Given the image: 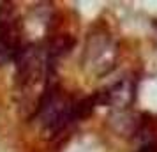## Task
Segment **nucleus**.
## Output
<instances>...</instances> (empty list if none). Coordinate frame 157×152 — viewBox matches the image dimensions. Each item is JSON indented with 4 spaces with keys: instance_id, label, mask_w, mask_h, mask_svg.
<instances>
[{
    "instance_id": "f257e3e1",
    "label": "nucleus",
    "mask_w": 157,
    "mask_h": 152,
    "mask_svg": "<svg viewBox=\"0 0 157 152\" xmlns=\"http://www.w3.org/2000/svg\"><path fill=\"white\" fill-rule=\"evenodd\" d=\"M20 21L14 14L13 4L4 2L0 4V43L4 44L13 55L20 50Z\"/></svg>"
},
{
    "instance_id": "f03ea898",
    "label": "nucleus",
    "mask_w": 157,
    "mask_h": 152,
    "mask_svg": "<svg viewBox=\"0 0 157 152\" xmlns=\"http://www.w3.org/2000/svg\"><path fill=\"white\" fill-rule=\"evenodd\" d=\"M72 46H74V39H72L71 36H60V37H57L55 41H51L50 48H48L50 60L65 55V53L72 48Z\"/></svg>"
},
{
    "instance_id": "7ed1b4c3",
    "label": "nucleus",
    "mask_w": 157,
    "mask_h": 152,
    "mask_svg": "<svg viewBox=\"0 0 157 152\" xmlns=\"http://www.w3.org/2000/svg\"><path fill=\"white\" fill-rule=\"evenodd\" d=\"M95 106H97V104H95L94 95L85 97V99H81V101H76L74 103V119H76V122H78V120H83L86 117H90Z\"/></svg>"
},
{
    "instance_id": "20e7f679",
    "label": "nucleus",
    "mask_w": 157,
    "mask_h": 152,
    "mask_svg": "<svg viewBox=\"0 0 157 152\" xmlns=\"http://www.w3.org/2000/svg\"><path fill=\"white\" fill-rule=\"evenodd\" d=\"M138 152H157V138L152 140V142H147V143H141Z\"/></svg>"
}]
</instances>
